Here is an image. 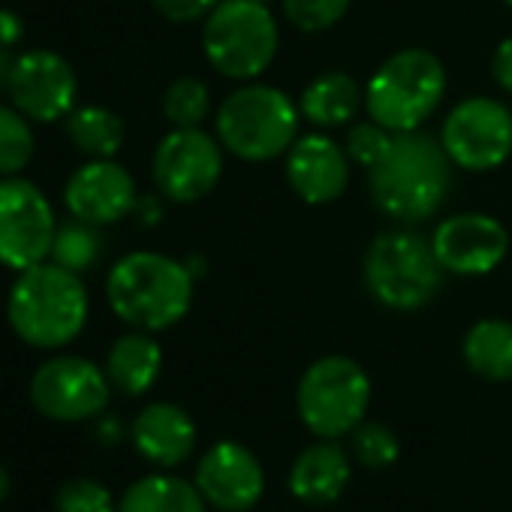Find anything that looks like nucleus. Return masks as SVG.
Wrapping results in <instances>:
<instances>
[{
    "label": "nucleus",
    "instance_id": "nucleus-1",
    "mask_svg": "<svg viewBox=\"0 0 512 512\" xmlns=\"http://www.w3.org/2000/svg\"><path fill=\"white\" fill-rule=\"evenodd\" d=\"M368 172L374 205L401 223H419L437 214L452 187L449 154L419 130L392 136L386 154Z\"/></svg>",
    "mask_w": 512,
    "mask_h": 512
},
{
    "label": "nucleus",
    "instance_id": "nucleus-2",
    "mask_svg": "<svg viewBox=\"0 0 512 512\" xmlns=\"http://www.w3.org/2000/svg\"><path fill=\"white\" fill-rule=\"evenodd\" d=\"M7 320L25 344L58 350L82 335L88 290L76 272L58 263H37L19 272L7 299Z\"/></svg>",
    "mask_w": 512,
    "mask_h": 512
},
{
    "label": "nucleus",
    "instance_id": "nucleus-3",
    "mask_svg": "<svg viewBox=\"0 0 512 512\" xmlns=\"http://www.w3.org/2000/svg\"><path fill=\"white\" fill-rule=\"evenodd\" d=\"M106 299L127 326L139 332H163L187 317L193 275L172 256L136 250L112 266Z\"/></svg>",
    "mask_w": 512,
    "mask_h": 512
},
{
    "label": "nucleus",
    "instance_id": "nucleus-4",
    "mask_svg": "<svg viewBox=\"0 0 512 512\" xmlns=\"http://www.w3.org/2000/svg\"><path fill=\"white\" fill-rule=\"evenodd\" d=\"M446 94V70L428 49H401L371 76L365 109L389 133H410L425 124Z\"/></svg>",
    "mask_w": 512,
    "mask_h": 512
},
{
    "label": "nucleus",
    "instance_id": "nucleus-5",
    "mask_svg": "<svg viewBox=\"0 0 512 512\" xmlns=\"http://www.w3.org/2000/svg\"><path fill=\"white\" fill-rule=\"evenodd\" d=\"M278 22L260 0H217L202 28L208 64L226 79H256L278 55Z\"/></svg>",
    "mask_w": 512,
    "mask_h": 512
},
{
    "label": "nucleus",
    "instance_id": "nucleus-6",
    "mask_svg": "<svg viewBox=\"0 0 512 512\" xmlns=\"http://www.w3.org/2000/svg\"><path fill=\"white\" fill-rule=\"evenodd\" d=\"M296 133L299 109L272 85H247L229 94L217 112L220 145L250 163L281 157L293 148Z\"/></svg>",
    "mask_w": 512,
    "mask_h": 512
},
{
    "label": "nucleus",
    "instance_id": "nucleus-7",
    "mask_svg": "<svg viewBox=\"0 0 512 512\" xmlns=\"http://www.w3.org/2000/svg\"><path fill=\"white\" fill-rule=\"evenodd\" d=\"M443 284V266L434 247L413 232H383L365 253V287L392 311L428 305Z\"/></svg>",
    "mask_w": 512,
    "mask_h": 512
},
{
    "label": "nucleus",
    "instance_id": "nucleus-8",
    "mask_svg": "<svg viewBox=\"0 0 512 512\" xmlns=\"http://www.w3.org/2000/svg\"><path fill=\"white\" fill-rule=\"evenodd\" d=\"M371 404V380L365 368L347 356L317 359L299 380L296 407L311 434L335 440L353 434L365 422Z\"/></svg>",
    "mask_w": 512,
    "mask_h": 512
},
{
    "label": "nucleus",
    "instance_id": "nucleus-9",
    "mask_svg": "<svg viewBox=\"0 0 512 512\" xmlns=\"http://www.w3.org/2000/svg\"><path fill=\"white\" fill-rule=\"evenodd\" d=\"M55 235L58 220L46 193L19 175L0 178V266L25 272L46 263Z\"/></svg>",
    "mask_w": 512,
    "mask_h": 512
},
{
    "label": "nucleus",
    "instance_id": "nucleus-10",
    "mask_svg": "<svg viewBox=\"0 0 512 512\" xmlns=\"http://www.w3.org/2000/svg\"><path fill=\"white\" fill-rule=\"evenodd\" d=\"M440 145L467 172L497 169L512 154V115L497 100L470 97L443 121Z\"/></svg>",
    "mask_w": 512,
    "mask_h": 512
},
{
    "label": "nucleus",
    "instance_id": "nucleus-11",
    "mask_svg": "<svg viewBox=\"0 0 512 512\" xmlns=\"http://www.w3.org/2000/svg\"><path fill=\"white\" fill-rule=\"evenodd\" d=\"M112 380L82 356H58L37 368L31 380L34 407L55 422H85L106 410Z\"/></svg>",
    "mask_w": 512,
    "mask_h": 512
},
{
    "label": "nucleus",
    "instance_id": "nucleus-12",
    "mask_svg": "<svg viewBox=\"0 0 512 512\" xmlns=\"http://www.w3.org/2000/svg\"><path fill=\"white\" fill-rule=\"evenodd\" d=\"M154 184L172 202H196L208 196L223 172L220 145L199 127H175L154 151Z\"/></svg>",
    "mask_w": 512,
    "mask_h": 512
},
{
    "label": "nucleus",
    "instance_id": "nucleus-13",
    "mask_svg": "<svg viewBox=\"0 0 512 512\" xmlns=\"http://www.w3.org/2000/svg\"><path fill=\"white\" fill-rule=\"evenodd\" d=\"M7 91L25 118L37 124H52L73 112L79 79L70 61H64L58 52L34 49L16 58Z\"/></svg>",
    "mask_w": 512,
    "mask_h": 512
},
{
    "label": "nucleus",
    "instance_id": "nucleus-14",
    "mask_svg": "<svg viewBox=\"0 0 512 512\" xmlns=\"http://www.w3.org/2000/svg\"><path fill=\"white\" fill-rule=\"evenodd\" d=\"M431 247L443 272L461 278H479L503 263V256L509 250V232L497 217L467 211V214L446 217L437 226Z\"/></svg>",
    "mask_w": 512,
    "mask_h": 512
},
{
    "label": "nucleus",
    "instance_id": "nucleus-15",
    "mask_svg": "<svg viewBox=\"0 0 512 512\" xmlns=\"http://www.w3.org/2000/svg\"><path fill=\"white\" fill-rule=\"evenodd\" d=\"M196 488L220 512H247L266 494V470L244 443H214L196 467Z\"/></svg>",
    "mask_w": 512,
    "mask_h": 512
},
{
    "label": "nucleus",
    "instance_id": "nucleus-16",
    "mask_svg": "<svg viewBox=\"0 0 512 512\" xmlns=\"http://www.w3.org/2000/svg\"><path fill=\"white\" fill-rule=\"evenodd\" d=\"M67 211L91 226L124 220L136 208V181L115 160H91L79 166L64 187Z\"/></svg>",
    "mask_w": 512,
    "mask_h": 512
},
{
    "label": "nucleus",
    "instance_id": "nucleus-17",
    "mask_svg": "<svg viewBox=\"0 0 512 512\" xmlns=\"http://www.w3.org/2000/svg\"><path fill=\"white\" fill-rule=\"evenodd\" d=\"M287 178L308 205L335 202L347 190V181H350L347 151L329 136H320V133L305 136L293 142L290 148Z\"/></svg>",
    "mask_w": 512,
    "mask_h": 512
},
{
    "label": "nucleus",
    "instance_id": "nucleus-18",
    "mask_svg": "<svg viewBox=\"0 0 512 512\" xmlns=\"http://www.w3.org/2000/svg\"><path fill=\"white\" fill-rule=\"evenodd\" d=\"M133 443L142 458L157 467H175L196 449V422L169 401L148 404L133 422Z\"/></svg>",
    "mask_w": 512,
    "mask_h": 512
},
{
    "label": "nucleus",
    "instance_id": "nucleus-19",
    "mask_svg": "<svg viewBox=\"0 0 512 512\" xmlns=\"http://www.w3.org/2000/svg\"><path fill=\"white\" fill-rule=\"evenodd\" d=\"M350 476H353L350 455L338 443L323 440V443H314V446L302 449L299 458L293 461L290 491L302 503L329 506V503H335L347 491Z\"/></svg>",
    "mask_w": 512,
    "mask_h": 512
},
{
    "label": "nucleus",
    "instance_id": "nucleus-20",
    "mask_svg": "<svg viewBox=\"0 0 512 512\" xmlns=\"http://www.w3.org/2000/svg\"><path fill=\"white\" fill-rule=\"evenodd\" d=\"M163 368V350L148 332L124 335L112 344L106 359V374L112 386L124 395H142L154 386Z\"/></svg>",
    "mask_w": 512,
    "mask_h": 512
},
{
    "label": "nucleus",
    "instance_id": "nucleus-21",
    "mask_svg": "<svg viewBox=\"0 0 512 512\" xmlns=\"http://www.w3.org/2000/svg\"><path fill=\"white\" fill-rule=\"evenodd\" d=\"M362 88L353 76L347 73H326L320 79H314L299 106H302V115L317 124V127H341V124H350L359 109H362Z\"/></svg>",
    "mask_w": 512,
    "mask_h": 512
},
{
    "label": "nucleus",
    "instance_id": "nucleus-22",
    "mask_svg": "<svg viewBox=\"0 0 512 512\" xmlns=\"http://www.w3.org/2000/svg\"><path fill=\"white\" fill-rule=\"evenodd\" d=\"M205 506L208 503L196 482L169 473H154L124 491L118 512H205Z\"/></svg>",
    "mask_w": 512,
    "mask_h": 512
},
{
    "label": "nucleus",
    "instance_id": "nucleus-23",
    "mask_svg": "<svg viewBox=\"0 0 512 512\" xmlns=\"http://www.w3.org/2000/svg\"><path fill=\"white\" fill-rule=\"evenodd\" d=\"M464 362L473 374L491 383L512 380V323L479 320L464 338Z\"/></svg>",
    "mask_w": 512,
    "mask_h": 512
},
{
    "label": "nucleus",
    "instance_id": "nucleus-24",
    "mask_svg": "<svg viewBox=\"0 0 512 512\" xmlns=\"http://www.w3.org/2000/svg\"><path fill=\"white\" fill-rule=\"evenodd\" d=\"M67 136L91 160H112L124 145V121L103 106H82L67 115Z\"/></svg>",
    "mask_w": 512,
    "mask_h": 512
},
{
    "label": "nucleus",
    "instance_id": "nucleus-25",
    "mask_svg": "<svg viewBox=\"0 0 512 512\" xmlns=\"http://www.w3.org/2000/svg\"><path fill=\"white\" fill-rule=\"evenodd\" d=\"M100 250H103V241L97 235V226L73 217V223L58 226V235L52 244V263L82 275L100 260Z\"/></svg>",
    "mask_w": 512,
    "mask_h": 512
},
{
    "label": "nucleus",
    "instance_id": "nucleus-26",
    "mask_svg": "<svg viewBox=\"0 0 512 512\" xmlns=\"http://www.w3.org/2000/svg\"><path fill=\"white\" fill-rule=\"evenodd\" d=\"M37 139L31 130V118H25L16 106H0V178L19 175L34 157Z\"/></svg>",
    "mask_w": 512,
    "mask_h": 512
},
{
    "label": "nucleus",
    "instance_id": "nucleus-27",
    "mask_svg": "<svg viewBox=\"0 0 512 512\" xmlns=\"http://www.w3.org/2000/svg\"><path fill=\"white\" fill-rule=\"evenodd\" d=\"M208 88L205 82L193 76H181L166 88L163 97V115L172 127H199L202 118L208 115Z\"/></svg>",
    "mask_w": 512,
    "mask_h": 512
},
{
    "label": "nucleus",
    "instance_id": "nucleus-28",
    "mask_svg": "<svg viewBox=\"0 0 512 512\" xmlns=\"http://www.w3.org/2000/svg\"><path fill=\"white\" fill-rule=\"evenodd\" d=\"M353 452L356 461L368 470H386L398 461L401 443L392 428L383 422H362L353 428Z\"/></svg>",
    "mask_w": 512,
    "mask_h": 512
},
{
    "label": "nucleus",
    "instance_id": "nucleus-29",
    "mask_svg": "<svg viewBox=\"0 0 512 512\" xmlns=\"http://www.w3.org/2000/svg\"><path fill=\"white\" fill-rule=\"evenodd\" d=\"M350 10V0H284V16L305 34L329 31Z\"/></svg>",
    "mask_w": 512,
    "mask_h": 512
},
{
    "label": "nucleus",
    "instance_id": "nucleus-30",
    "mask_svg": "<svg viewBox=\"0 0 512 512\" xmlns=\"http://www.w3.org/2000/svg\"><path fill=\"white\" fill-rule=\"evenodd\" d=\"M55 512H118L106 485L94 479H70L58 488Z\"/></svg>",
    "mask_w": 512,
    "mask_h": 512
},
{
    "label": "nucleus",
    "instance_id": "nucleus-31",
    "mask_svg": "<svg viewBox=\"0 0 512 512\" xmlns=\"http://www.w3.org/2000/svg\"><path fill=\"white\" fill-rule=\"evenodd\" d=\"M389 142H392V133H389L386 127H380L377 121H371V124H353V127L347 130L344 151H347V157H350L353 163L371 169V166L386 154Z\"/></svg>",
    "mask_w": 512,
    "mask_h": 512
},
{
    "label": "nucleus",
    "instance_id": "nucleus-32",
    "mask_svg": "<svg viewBox=\"0 0 512 512\" xmlns=\"http://www.w3.org/2000/svg\"><path fill=\"white\" fill-rule=\"evenodd\" d=\"M151 4L163 19L187 25V22H196V19L208 16L217 7V0H151Z\"/></svg>",
    "mask_w": 512,
    "mask_h": 512
},
{
    "label": "nucleus",
    "instance_id": "nucleus-33",
    "mask_svg": "<svg viewBox=\"0 0 512 512\" xmlns=\"http://www.w3.org/2000/svg\"><path fill=\"white\" fill-rule=\"evenodd\" d=\"M491 73H494V82L512 94V40H503L494 52V61H491Z\"/></svg>",
    "mask_w": 512,
    "mask_h": 512
},
{
    "label": "nucleus",
    "instance_id": "nucleus-34",
    "mask_svg": "<svg viewBox=\"0 0 512 512\" xmlns=\"http://www.w3.org/2000/svg\"><path fill=\"white\" fill-rule=\"evenodd\" d=\"M25 37V25L13 10H0V49H13Z\"/></svg>",
    "mask_w": 512,
    "mask_h": 512
},
{
    "label": "nucleus",
    "instance_id": "nucleus-35",
    "mask_svg": "<svg viewBox=\"0 0 512 512\" xmlns=\"http://www.w3.org/2000/svg\"><path fill=\"white\" fill-rule=\"evenodd\" d=\"M13 67H16V58L10 55V49H0V91L10 88V79H13Z\"/></svg>",
    "mask_w": 512,
    "mask_h": 512
},
{
    "label": "nucleus",
    "instance_id": "nucleus-36",
    "mask_svg": "<svg viewBox=\"0 0 512 512\" xmlns=\"http://www.w3.org/2000/svg\"><path fill=\"white\" fill-rule=\"evenodd\" d=\"M10 494V473L0 467V503H4V497Z\"/></svg>",
    "mask_w": 512,
    "mask_h": 512
},
{
    "label": "nucleus",
    "instance_id": "nucleus-37",
    "mask_svg": "<svg viewBox=\"0 0 512 512\" xmlns=\"http://www.w3.org/2000/svg\"><path fill=\"white\" fill-rule=\"evenodd\" d=\"M503 4H506V7H509V10H512V0H503Z\"/></svg>",
    "mask_w": 512,
    "mask_h": 512
},
{
    "label": "nucleus",
    "instance_id": "nucleus-38",
    "mask_svg": "<svg viewBox=\"0 0 512 512\" xmlns=\"http://www.w3.org/2000/svg\"><path fill=\"white\" fill-rule=\"evenodd\" d=\"M260 4H269V0H260Z\"/></svg>",
    "mask_w": 512,
    "mask_h": 512
}]
</instances>
